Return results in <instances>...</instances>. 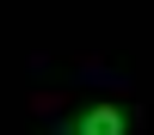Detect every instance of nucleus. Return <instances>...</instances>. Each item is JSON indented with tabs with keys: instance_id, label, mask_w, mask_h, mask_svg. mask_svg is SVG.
I'll return each instance as SVG.
<instances>
[{
	"instance_id": "1",
	"label": "nucleus",
	"mask_w": 154,
	"mask_h": 135,
	"mask_svg": "<svg viewBox=\"0 0 154 135\" xmlns=\"http://www.w3.org/2000/svg\"><path fill=\"white\" fill-rule=\"evenodd\" d=\"M74 135H130V110L99 98V104H80L74 110Z\"/></svg>"
}]
</instances>
